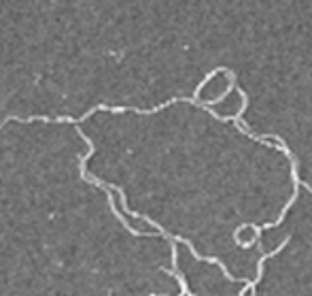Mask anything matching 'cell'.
<instances>
[{"label":"cell","instance_id":"cell-1","mask_svg":"<svg viewBox=\"0 0 312 296\" xmlns=\"http://www.w3.org/2000/svg\"><path fill=\"white\" fill-rule=\"evenodd\" d=\"M230 83H232V81H230V75L223 73V70H219V73H215V75L200 88V92H197V98H200L202 103H211V105L219 103L225 92L230 90Z\"/></svg>","mask_w":312,"mask_h":296},{"label":"cell","instance_id":"cell-2","mask_svg":"<svg viewBox=\"0 0 312 296\" xmlns=\"http://www.w3.org/2000/svg\"><path fill=\"white\" fill-rule=\"evenodd\" d=\"M242 107H244V96L238 90H232L230 94H225V98L213 105V111L221 117H236L242 111Z\"/></svg>","mask_w":312,"mask_h":296},{"label":"cell","instance_id":"cell-3","mask_svg":"<svg viewBox=\"0 0 312 296\" xmlns=\"http://www.w3.org/2000/svg\"><path fill=\"white\" fill-rule=\"evenodd\" d=\"M255 239V230L253 228H244L240 234H238V241H242V243H251Z\"/></svg>","mask_w":312,"mask_h":296}]
</instances>
